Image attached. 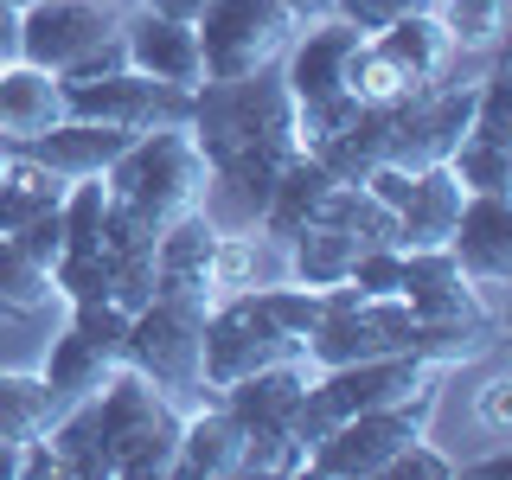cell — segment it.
Listing matches in <instances>:
<instances>
[{"label":"cell","instance_id":"1","mask_svg":"<svg viewBox=\"0 0 512 480\" xmlns=\"http://www.w3.org/2000/svg\"><path fill=\"white\" fill-rule=\"evenodd\" d=\"M186 135L205 160V192H212L218 218L231 231L256 224L276 173L301 154L295 96L282 84V64H263L250 77H224V84H192Z\"/></svg>","mask_w":512,"mask_h":480},{"label":"cell","instance_id":"2","mask_svg":"<svg viewBox=\"0 0 512 480\" xmlns=\"http://www.w3.org/2000/svg\"><path fill=\"white\" fill-rule=\"evenodd\" d=\"M103 192H109V212L135 218L141 231L160 237L173 218L205 205V160L186 128H141L103 167Z\"/></svg>","mask_w":512,"mask_h":480},{"label":"cell","instance_id":"3","mask_svg":"<svg viewBox=\"0 0 512 480\" xmlns=\"http://www.w3.org/2000/svg\"><path fill=\"white\" fill-rule=\"evenodd\" d=\"M90 416L103 436L109 480H160L173 474V448H180V410L160 397L141 372L116 365L103 391H90Z\"/></svg>","mask_w":512,"mask_h":480},{"label":"cell","instance_id":"4","mask_svg":"<svg viewBox=\"0 0 512 480\" xmlns=\"http://www.w3.org/2000/svg\"><path fill=\"white\" fill-rule=\"evenodd\" d=\"M314 378V359H282V365H263V372H244L231 384H218V404L237 416L244 429V474H301L308 448L295 436V404Z\"/></svg>","mask_w":512,"mask_h":480},{"label":"cell","instance_id":"5","mask_svg":"<svg viewBox=\"0 0 512 480\" xmlns=\"http://www.w3.org/2000/svg\"><path fill=\"white\" fill-rule=\"evenodd\" d=\"M122 0H26L20 58L52 77H103L128 64L122 52Z\"/></svg>","mask_w":512,"mask_h":480},{"label":"cell","instance_id":"6","mask_svg":"<svg viewBox=\"0 0 512 480\" xmlns=\"http://www.w3.org/2000/svg\"><path fill=\"white\" fill-rule=\"evenodd\" d=\"M205 295H148L128 314V340H122V365L141 372L160 397H212L205 384Z\"/></svg>","mask_w":512,"mask_h":480},{"label":"cell","instance_id":"7","mask_svg":"<svg viewBox=\"0 0 512 480\" xmlns=\"http://www.w3.org/2000/svg\"><path fill=\"white\" fill-rule=\"evenodd\" d=\"M442 365L410 359V352H384V359H352V365H314L308 391L295 404V436L301 448H314L333 423L359 410H384V404H404V397L429 391Z\"/></svg>","mask_w":512,"mask_h":480},{"label":"cell","instance_id":"8","mask_svg":"<svg viewBox=\"0 0 512 480\" xmlns=\"http://www.w3.org/2000/svg\"><path fill=\"white\" fill-rule=\"evenodd\" d=\"M436 391H442V384H429V391L404 397V404L359 410V416H346V423H333L327 436L308 448L301 474H314V480H378V468L397 455V448L416 442V436H429Z\"/></svg>","mask_w":512,"mask_h":480},{"label":"cell","instance_id":"9","mask_svg":"<svg viewBox=\"0 0 512 480\" xmlns=\"http://www.w3.org/2000/svg\"><path fill=\"white\" fill-rule=\"evenodd\" d=\"M192 32H199L205 84H224V77H250V71H263V64H282L301 20L282 0H212V7L192 20Z\"/></svg>","mask_w":512,"mask_h":480},{"label":"cell","instance_id":"10","mask_svg":"<svg viewBox=\"0 0 512 480\" xmlns=\"http://www.w3.org/2000/svg\"><path fill=\"white\" fill-rule=\"evenodd\" d=\"M122 340H128V308L116 301H71V320L45 352V391L52 404H84L90 391H103L109 372L122 365Z\"/></svg>","mask_w":512,"mask_h":480},{"label":"cell","instance_id":"11","mask_svg":"<svg viewBox=\"0 0 512 480\" xmlns=\"http://www.w3.org/2000/svg\"><path fill=\"white\" fill-rule=\"evenodd\" d=\"M64 90V116H90V122H116V128H186L192 116V90L160 84V77L116 64L103 77H58Z\"/></svg>","mask_w":512,"mask_h":480},{"label":"cell","instance_id":"12","mask_svg":"<svg viewBox=\"0 0 512 480\" xmlns=\"http://www.w3.org/2000/svg\"><path fill=\"white\" fill-rule=\"evenodd\" d=\"M474 116V84H423L410 96H397L384 116V167H442L455 154V141L468 135Z\"/></svg>","mask_w":512,"mask_h":480},{"label":"cell","instance_id":"13","mask_svg":"<svg viewBox=\"0 0 512 480\" xmlns=\"http://www.w3.org/2000/svg\"><path fill=\"white\" fill-rule=\"evenodd\" d=\"M301 346L295 333H282L276 320H269L263 308H256V295L250 288H237V295H218L212 301V314H205V384H231V378H244V372H263V365H282V359H301Z\"/></svg>","mask_w":512,"mask_h":480},{"label":"cell","instance_id":"14","mask_svg":"<svg viewBox=\"0 0 512 480\" xmlns=\"http://www.w3.org/2000/svg\"><path fill=\"white\" fill-rule=\"evenodd\" d=\"M448 250H455L461 276L474 288H500L512 276V199L506 192H468L455 212V231H448Z\"/></svg>","mask_w":512,"mask_h":480},{"label":"cell","instance_id":"15","mask_svg":"<svg viewBox=\"0 0 512 480\" xmlns=\"http://www.w3.org/2000/svg\"><path fill=\"white\" fill-rule=\"evenodd\" d=\"M122 52H128L135 71L160 77V84H180V90L205 84V71H199V32H192V20L154 13L148 0L122 13Z\"/></svg>","mask_w":512,"mask_h":480},{"label":"cell","instance_id":"16","mask_svg":"<svg viewBox=\"0 0 512 480\" xmlns=\"http://www.w3.org/2000/svg\"><path fill=\"white\" fill-rule=\"evenodd\" d=\"M128 141H135V128L90 122V116H58L52 128H39V135H26V141H7V148L39 160V167H52V173H64V180H90V173H103Z\"/></svg>","mask_w":512,"mask_h":480},{"label":"cell","instance_id":"17","mask_svg":"<svg viewBox=\"0 0 512 480\" xmlns=\"http://www.w3.org/2000/svg\"><path fill=\"white\" fill-rule=\"evenodd\" d=\"M397 301L410 314H429V320H468V314H487L480 308V288L461 276L455 250L436 244V250H404V269H397Z\"/></svg>","mask_w":512,"mask_h":480},{"label":"cell","instance_id":"18","mask_svg":"<svg viewBox=\"0 0 512 480\" xmlns=\"http://www.w3.org/2000/svg\"><path fill=\"white\" fill-rule=\"evenodd\" d=\"M173 474H192V480H231L244 474V429L237 416L205 397L192 416H180V448H173Z\"/></svg>","mask_w":512,"mask_h":480},{"label":"cell","instance_id":"19","mask_svg":"<svg viewBox=\"0 0 512 480\" xmlns=\"http://www.w3.org/2000/svg\"><path fill=\"white\" fill-rule=\"evenodd\" d=\"M365 39L378 45L384 64H391L410 90L442 84L448 64H455V39L442 32V20L429 7H416V13H404V20H391V26H378V32H365Z\"/></svg>","mask_w":512,"mask_h":480},{"label":"cell","instance_id":"20","mask_svg":"<svg viewBox=\"0 0 512 480\" xmlns=\"http://www.w3.org/2000/svg\"><path fill=\"white\" fill-rule=\"evenodd\" d=\"M212 244H218V224L199 212L173 218L154 244V295H205L212 301Z\"/></svg>","mask_w":512,"mask_h":480},{"label":"cell","instance_id":"21","mask_svg":"<svg viewBox=\"0 0 512 480\" xmlns=\"http://www.w3.org/2000/svg\"><path fill=\"white\" fill-rule=\"evenodd\" d=\"M333 186H340V180H333V173L320 167L308 148H301V154L276 173V186H269V205H263V218H256V224H263V237H276V244L301 237V231L314 224V212L327 205Z\"/></svg>","mask_w":512,"mask_h":480},{"label":"cell","instance_id":"22","mask_svg":"<svg viewBox=\"0 0 512 480\" xmlns=\"http://www.w3.org/2000/svg\"><path fill=\"white\" fill-rule=\"evenodd\" d=\"M58 116H64V90L52 71H39L26 58L0 64V141H26L39 128H52Z\"/></svg>","mask_w":512,"mask_h":480},{"label":"cell","instance_id":"23","mask_svg":"<svg viewBox=\"0 0 512 480\" xmlns=\"http://www.w3.org/2000/svg\"><path fill=\"white\" fill-rule=\"evenodd\" d=\"M359 250L365 244L352 231H340V224H308L301 237H288V276L308 282V288H333V282H346V269L359 263Z\"/></svg>","mask_w":512,"mask_h":480},{"label":"cell","instance_id":"24","mask_svg":"<svg viewBox=\"0 0 512 480\" xmlns=\"http://www.w3.org/2000/svg\"><path fill=\"white\" fill-rule=\"evenodd\" d=\"M64 173L52 167H39V160H26V154H13L7 167H0V237L7 231H20V224L32 212H45V205H58L64 199Z\"/></svg>","mask_w":512,"mask_h":480},{"label":"cell","instance_id":"25","mask_svg":"<svg viewBox=\"0 0 512 480\" xmlns=\"http://www.w3.org/2000/svg\"><path fill=\"white\" fill-rule=\"evenodd\" d=\"M52 391L39 372H0V442H32L52 429Z\"/></svg>","mask_w":512,"mask_h":480},{"label":"cell","instance_id":"26","mask_svg":"<svg viewBox=\"0 0 512 480\" xmlns=\"http://www.w3.org/2000/svg\"><path fill=\"white\" fill-rule=\"evenodd\" d=\"M429 13L455 39V52H493L506 32V0H429Z\"/></svg>","mask_w":512,"mask_h":480},{"label":"cell","instance_id":"27","mask_svg":"<svg viewBox=\"0 0 512 480\" xmlns=\"http://www.w3.org/2000/svg\"><path fill=\"white\" fill-rule=\"evenodd\" d=\"M52 295H58V288H52V269H39L20 244H13V237H0V320L39 314Z\"/></svg>","mask_w":512,"mask_h":480},{"label":"cell","instance_id":"28","mask_svg":"<svg viewBox=\"0 0 512 480\" xmlns=\"http://www.w3.org/2000/svg\"><path fill=\"white\" fill-rule=\"evenodd\" d=\"M455 180L468 192H512V141H493V135H461L455 154H448Z\"/></svg>","mask_w":512,"mask_h":480},{"label":"cell","instance_id":"29","mask_svg":"<svg viewBox=\"0 0 512 480\" xmlns=\"http://www.w3.org/2000/svg\"><path fill=\"white\" fill-rule=\"evenodd\" d=\"M250 295H256V308L276 320L282 333H295L301 346H308V333L320 327V314H327V288H308V282H288V288H256L250 282Z\"/></svg>","mask_w":512,"mask_h":480},{"label":"cell","instance_id":"30","mask_svg":"<svg viewBox=\"0 0 512 480\" xmlns=\"http://www.w3.org/2000/svg\"><path fill=\"white\" fill-rule=\"evenodd\" d=\"M250 282H256V237L218 231V244H212V301L237 295V288H250Z\"/></svg>","mask_w":512,"mask_h":480},{"label":"cell","instance_id":"31","mask_svg":"<svg viewBox=\"0 0 512 480\" xmlns=\"http://www.w3.org/2000/svg\"><path fill=\"white\" fill-rule=\"evenodd\" d=\"M397 269H404V250L397 244H378V250H359V263L346 269V288L359 301H378V295H397Z\"/></svg>","mask_w":512,"mask_h":480},{"label":"cell","instance_id":"32","mask_svg":"<svg viewBox=\"0 0 512 480\" xmlns=\"http://www.w3.org/2000/svg\"><path fill=\"white\" fill-rule=\"evenodd\" d=\"M378 480H455V461H448L429 436H416V442H404L391 461H384Z\"/></svg>","mask_w":512,"mask_h":480},{"label":"cell","instance_id":"33","mask_svg":"<svg viewBox=\"0 0 512 480\" xmlns=\"http://www.w3.org/2000/svg\"><path fill=\"white\" fill-rule=\"evenodd\" d=\"M58 205H64V199H58ZM58 205H45V212H32L20 231H7L13 244H20L32 263H39V269H52L58 256H64V218H58Z\"/></svg>","mask_w":512,"mask_h":480},{"label":"cell","instance_id":"34","mask_svg":"<svg viewBox=\"0 0 512 480\" xmlns=\"http://www.w3.org/2000/svg\"><path fill=\"white\" fill-rule=\"evenodd\" d=\"M327 7L340 13L346 26H359V32H378V26L404 20V13H416V7H429V0H327Z\"/></svg>","mask_w":512,"mask_h":480},{"label":"cell","instance_id":"35","mask_svg":"<svg viewBox=\"0 0 512 480\" xmlns=\"http://www.w3.org/2000/svg\"><path fill=\"white\" fill-rule=\"evenodd\" d=\"M480 423H487L493 436H506V429H512V378L480 384Z\"/></svg>","mask_w":512,"mask_h":480},{"label":"cell","instance_id":"36","mask_svg":"<svg viewBox=\"0 0 512 480\" xmlns=\"http://www.w3.org/2000/svg\"><path fill=\"white\" fill-rule=\"evenodd\" d=\"M13 58H20V7L0 0V64H13Z\"/></svg>","mask_w":512,"mask_h":480},{"label":"cell","instance_id":"37","mask_svg":"<svg viewBox=\"0 0 512 480\" xmlns=\"http://www.w3.org/2000/svg\"><path fill=\"white\" fill-rule=\"evenodd\" d=\"M148 7H154V13H173V20H199L212 0H148Z\"/></svg>","mask_w":512,"mask_h":480},{"label":"cell","instance_id":"38","mask_svg":"<svg viewBox=\"0 0 512 480\" xmlns=\"http://www.w3.org/2000/svg\"><path fill=\"white\" fill-rule=\"evenodd\" d=\"M20 448L26 442H0V480H20Z\"/></svg>","mask_w":512,"mask_h":480},{"label":"cell","instance_id":"39","mask_svg":"<svg viewBox=\"0 0 512 480\" xmlns=\"http://www.w3.org/2000/svg\"><path fill=\"white\" fill-rule=\"evenodd\" d=\"M288 13H295V20H320V13H327V0H282Z\"/></svg>","mask_w":512,"mask_h":480},{"label":"cell","instance_id":"40","mask_svg":"<svg viewBox=\"0 0 512 480\" xmlns=\"http://www.w3.org/2000/svg\"><path fill=\"white\" fill-rule=\"evenodd\" d=\"M122 7H141V0H122Z\"/></svg>","mask_w":512,"mask_h":480}]
</instances>
